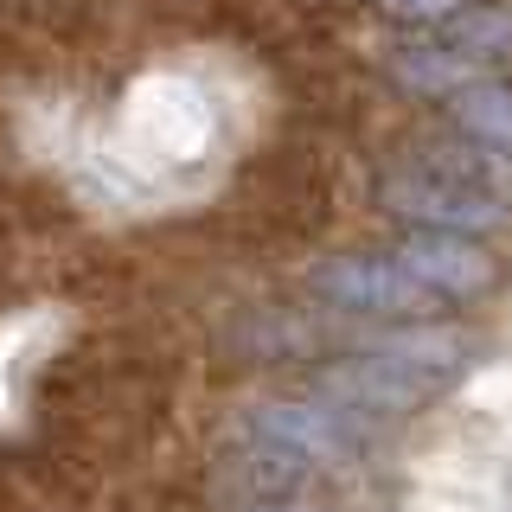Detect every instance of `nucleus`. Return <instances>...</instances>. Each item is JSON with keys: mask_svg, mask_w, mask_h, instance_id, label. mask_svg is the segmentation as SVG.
<instances>
[{"mask_svg": "<svg viewBox=\"0 0 512 512\" xmlns=\"http://www.w3.org/2000/svg\"><path fill=\"white\" fill-rule=\"evenodd\" d=\"M461 378V346L442 333H416L397 346H372L320 365L314 391L346 416H416Z\"/></svg>", "mask_w": 512, "mask_h": 512, "instance_id": "nucleus-1", "label": "nucleus"}, {"mask_svg": "<svg viewBox=\"0 0 512 512\" xmlns=\"http://www.w3.org/2000/svg\"><path fill=\"white\" fill-rule=\"evenodd\" d=\"M378 205L410 231H455V237H487L506 224V199L487 186L474 160L455 154H410L378 173Z\"/></svg>", "mask_w": 512, "mask_h": 512, "instance_id": "nucleus-2", "label": "nucleus"}, {"mask_svg": "<svg viewBox=\"0 0 512 512\" xmlns=\"http://www.w3.org/2000/svg\"><path fill=\"white\" fill-rule=\"evenodd\" d=\"M308 288L314 301H327V308L340 314H359V320H416V327H429V320L442 314V301L429 295L416 276L397 269L391 250H359V256H327L320 269H308Z\"/></svg>", "mask_w": 512, "mask_h": 512, "instance_id": "nucleus-3", "label": "nucleus"}, {"mask_svg": "<svg viewBox=\"0 0 512 512\" xmlns=\"http://www.w3.org/2000/svg\"><path fill=\"white\" fill-rule=\"evenodd\" d=\"M244 442H263L282 461L320 474L359 455V416L333 410L327 397H263L244 410Z\"/></svg>", "mask_w": 512, "mask_h": 512, "instance_id": "nucleus-4", "label": "nucleus"}, {"mask_svg": "<svg viewBox=\"0 0 512 512\" xmlns=\"http://www.w3.org/2000/svg\"><path fill=\"white\" fill-rule=\"evenodd\" d=\"M397 269L416 276L429 288V295L442 301H480L487 288H500V263H493V250L480 244V237H455V231H404L391 244Z\"/></svg>", "mask_w": 512, "mask_h": 512, "instance_id": "nucleus-5", "label": "nucleus"}, {"mask_svg": "<svg viewBox=\"0 0 512 512\" xmlns=\"http://www.w3.org/2000/svg\"><path fill=\"white\" fill-rule=\"evenodd\" d=\"M448 122L455 135L480 154H500L512 160V77H474V84L448 90Z\"/></svg>", "mask_w": 512, "mask_h": 512, "instance_id": "nucleus-6", "label": "nucleus"}, {"mask_svg": "<svg viewBox=\"0 0 512 512\" xmlns=\"http://www.w3.org/2000/svg\"><path fill=\"white\" fill-rule=\"evenodd\" d=\"M391 77L404 90H416V96H448V90L474 84L480 64L461 52V45H448L442 32H423V39H410V45L391 52Z\"/></svg>", "mask_w": 512, "mask_h": 512, "instance_id": "nucleus-7", "label": "nucleus"}, {"mask_svg": "<svg viewBox=\"0 0 512 512\" xmlns=\"http://www.w3.org/2000/svg\"><path fill=\"white\" fill-rule=\"evenodd\" d=\"M468 7V0H378V13L391 26H410V32H436V26H448L455 13Z\"/></svg>", "mask_w": 512, "mask_h": 512, "instance_id": "nucleus-8", "label": "nucleus"}, {"mask_svg": "<svg viewBox=\"0 0 512 512\" xmlns=\"http://www.w3.org/2000/svg\"><path fill=\"white\" fill-rule=\"evenodd\" d=\"M237 512H327V506H308V500H244Z\"/></svg>", "mask_w": 512, "mask_h": 512, "instance_id": "nucleus-9", "label": "nucleus"}]
</instances>
